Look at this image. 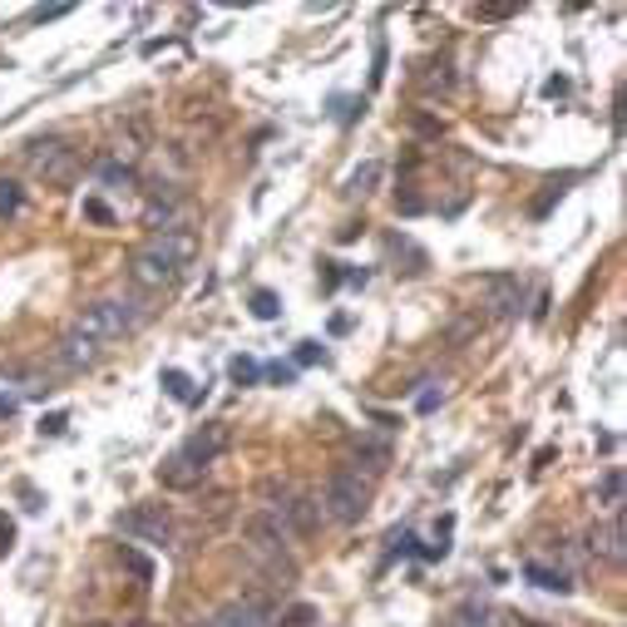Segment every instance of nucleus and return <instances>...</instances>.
<instances>
[{
    "mask_svg": "<svg viewBox=\"0 0 627 627\" xmlns=\"http://www.w3.org/2000/svg\"><path fill=\"white\" fill-rule=\"evenodd\" d=\"M65 430V415H50V420H41V435H60Z\"/></svg>",
    "mask_w": 627,
    "mask_h": 627,
    "instance_id": "27",
    "label": "nucleus"
},
{
    "mask_svg": "<svg viewBox=\"0 0 627 627\" xmlns=\"http://www.w3.org/2000/svg\"><path fill=\"white\" fill-rule=\"evenodd\" d=\"M376 183H380V163L371 159V163H361V169L346 179V193H371V189H376Z\"/></svg>",
    "mask_w": 627,
    "mask_h": 627,
    "instance_id": "20",
    "label": "nucleus"
},
{
    "mask_svg": "<svg viewBox=\"0 0 627 627\" xmlns=\"http://www.w3.org/2000/svg\"><path fill=\"white\" fill-rule=\"evenodd\" d=\"M25 163H31V173L41 183H50V189H70L75 179H80V153L70 149L65 139H31L25 144Z\"/></svg>",
    "mask_w": 627,
    "mask_h": 627,
    "instance_id": "3",
    "label": "nucleus"
},
{
    "mask_svg": "<svg viewBox=\"0 0 627 627\" xmlns=\"http://www.w3.org/2000/svg\"><path fill=\"white\" fill-rule=\"evenodd\" d=\"M583 544H588V554H593L597 563H607V568H623L627 563V534H623V518H617V514L593 518Z\"/></svg>",
    "mask_w": 627,
    "mask_h": 627,
    "instance_id": "7",
    "label": "nucleus"
},
{
    "mask_svg": "<svg viewBox=\"0 0 627 627\" xmlns=\"http://www.w3.org/2000/svg\"><path fill=\"white\" fill-rule=\"evenodd\" d=\"M524 578H528V583H538V588H544V593H573V578H568L563 568L528 563V568H524Z\"/></svg>",
    "mask_w": 627,
    "mask_h": 627,
    "instance_id": "14",
    "label": "nucleus"
},
{
    "mask_svg": "<svg viewBox=\"0 0 627 627\" xmlns=\"http://www.w3.org/2000/svg\"><path fill=\"white\" fill-rule=\"evenodd\" d=\"M159 386H163V390H169V396H173V400H179V406H198V400H203V390H198V386H193V380H189V376H183V371H179V366H169V371H163V380H159Z\"/></svg>",
    "mask_w": 627,
    "mask_h": 627,
    "instance_id": "15",
    "label": "nucleus"
},
{
    "mask_svg": "<svg viewBox=\"0 0 627 627\" xmlns=\"http://www.w3.org/2000/svg\"><path fill=\"white\" fill-rule=\"evenodd\" d=\"M144 321V311H134V301H119V297H104L94 307H84V317L75 321V331H84L90 341H124L134 327Z\"/></svg>",
    "mask_w": 627,
    "mask_h": 627,
    "instance_id": "4",
    "label": "nucleus"
},
{
    "mask_svg": "<svg viewBox=\"0 0 627 627\" xmlns=\"http://www.w3.org/2000/svg\"><path fill=\"white\" fill-rule=\"evenodd\" d=\"M114 528L129 538H139V544H153V548H169L173 544V514L163 504H134L124 509L119 518H114Z\"/></svg>",
    "mask_w": 627,
    "mask_h": 627,
    "instance_id": "6",
    "label": "nucleus"
},
{
    "mask_svg": "<svg viewBox=\"0 0 627 627\" xmlns=\"http://www.w3.org/2000/svg\"><path fill=\"white\" fill-rule=\"evenodd\" d=\"M252 317H258V321H277V317H282V301H277V292H267V287H258V292H252Z\"/></svg>",
    "mask_w": 627,
    "mask_h": 627,
    "instance_id": "19",
    "label": "nucleus"
},
{
    "mask_svg": "<svg viewBox=\"0 0 627 627\" xmlns=\"http://www.w3.org/2000/svg\"><path fill=\"white\" fill-rule=\"evenodd\" d=\"M242 548L258 558L262 568H287V528L277 514L258 509V514L242 518Z\"/></svg>",
    "mask_w": 627,
    "mask_h": 627,
    "instance_id": "5",
    "label": "nucleus"
},
{
    "mask_svg": "<svg viewBox=\"0 0 627 627\" xmlns=\"http://www.w3.org/2000/svg\"><path fill=\"white\" fill-rule=\"evenodd\" d=\"M198 627H218V623H213V617H208V623H198Z\"/></svg>",
    "mask_w": 627,
    "mask_h": 627,
    "instance_id": "29",
    "label": "nucleus"
},
{
    "mask_svg": "<svg viewBox=\"0 0 627 627\" xmlns=\"http://www.w3.org/2000/svg\"><path fill=\"white\" fill-rule=\"evenodd\" d=\"M84 218H94V223H100V228H114V213L104 208L100 198H84Z\"/></svg>",
    "mask_w": 627,
    "mask_h": 627,
    "instance_id": "24",
    "label": "nucleus"
},
{
    "mask_svg": "<svg viewBox=\"0 0 627 627\" xmlns=\"http://www.w3.org/2000/svg\"><path fill=\"white\" fill-rule=\"evenodd\" d=\"M90 627H114V623H90Z\"/></svg>",
    "mask_w": 627,
    "mask_h": 627,
    "instance_id": "30",
    "label": "nucleus"
},
{
    "mask_svg": "<svg viewBox=\"0 0 627 627\" xmlns=\"http://www.w3.org/2000/svg\"><path fill=\"white\" fill-rule=\"evenodd\" d=\"M228 376H232V386H258L262 380V366L252 356H232L228 361Z\"/></svg>",
    "mask_w": 627,
    "mask_h": 627,
    "instance_id": "18",
    "label": "nucleus"
},
{
    "mask_svg": "<svg viewBox=\"0 0 627 627\" xmlns=\"http://www.w3.org/2000/svg\"><path fill=\"white\" fill-rule=\"evenodd\" d=\"M321 504H327V518H337V524H361L371 509V485L361 479V469H331Z\"/></svg>",
    "mask_w": 627,
    "mask_h": 627,
    "instance_id": "2",
    "label": "nucleus"
},
{
    "mask_svg": "<svg viewBox=\"0 0 627 627\" xmlns=\"http://www.w3.org/2000/svg\"><path fill=\"white\" fill-rule=\"evenodd\" d=\"M21 183H15V179H0V223H5V218H15V213H21Z\"/></svg>",
    "mask_w": 627,
    "mask_h": 627,
    "instance_id": "21",
    "label": "nucleus"
},
{
    "mask_svg": "<svg viewBox=\"0 0 627 627\" xmlns=\"http://www.w3.org/2000/svg\"><path fill=\"white\" fill-rule=\"evenodd\" d=\"M597 499H603L607 509L623 504V469H617V465H607V469H603V479H597Z\"/></svg>",
    "mask_w": 627,
    "mask_h": 627,
    "instance_id": "17",
    "label": "nucleus"
},
{
    "mask_svg": "<svg viewBox=\"0 0 627 627\" xmlns=\"http://www.w3.org/2000/svg\"><path fill=\"white\" fill-rule=\"evenodd\" d=\"M15 548V518L0 509V563H5V554Z\"/></svg>",
    "mask_w": 627,
    "mask_h": 627,
    "instance_id": "22",
    "label": "nucleus"
},
{
    "mask_svg": "<svg viewBox=\"0 0 627 627\" xmlns=\"http://www.w3.org/2000/svg\"><path fill=\"white\" fill-rule=\"evenodd\" d=\"M129 282L139 292H163V287H173V282H179V267H169L163 258H153V252L139 248L129 258Z\"/></svg>",
    "mask_w": 627,
    "mask_h": 627,
    "instance_id": "9",
    "label": "nucleus"
},
{
    "mask_svg": "<svg viewBox=\"0 0 627 627\" xmlns=\"http://www.w3.org/2000/svg\"><path fill=\"white\" fill-rule=\"evenodd\" d=\"M262 376H272L277 386H292V380H297V366H282V361H272V366H262Z\"/></svg>",
    "mask_w": 627,
    "mask_h": 627,
    "instance_id": "25",
    "label": "nucleus"
},
{
    "mask_svg": "<svg viewBox=\"0 0 627 627\" xmlns=\"http://www.w3.org/2000/svg\"><path fill=\"white\" fill-rule=\"evenodd\" d=\"M223 445H228V435H223L218 425H208V430H198L193 440H183V445L159 465L163 489H198L203 475H208V465L223 455Z\"/></svg>",
    "mask_w": 627,
    "mask_h": 627,
    "instance_id": "1",
    "label": "nucleus"
},
{
    "mask_svg": "<svg viewBox=\"0 0 627 627\" xmlns=\"http://www.w3.org/2000/svg\"><path fill=\"white\" fill-rule=\"evenodd\" d=\"M15 415V400L11 396H0V420H11Z\"/></svg>",
    "mask_w": 627,
    "mask_h": 627,
    "instance_id": "28",
    "label": "nucleus"
},
{
    "mask_svg": "<svg viewBox=\"0 0 627 627\" xmlns=\"http://www.w3.org/2000/svg\"><path fill=\"white\" fill-rule=\"evenodd\" d=\"M485 297H489V311H494L499 321H509V317H518V301H524V292H518V277L494 272V277H485Z\"/></svg>",
    "mask_w": 627,
    "mask_h": 627,
    "instance_id": "11",
    "label": "nucleus"
},
{
    "mask_svg": "<svg viewBox=\"0 0 627 627\" xmlns=\"http://www.w3.org/2000/svg\"><path fill=\"white\" fill-rule=\"evenodd\" d=\"M60 361L70 371H90L94 361H100V341H90L84 331H70V337L60 341Z\"/></svg>",
    "mask_w": 627,
    "mask_h": 627,
    "instance_id": "13",
    "label": "nucleus"
},
{
    "mask_svg": "<svg viewBox=\"0 0 627 627\" xmlns=\"http://www.w3.org/2000/svg\"><path fill=\"white\" fill-rule=\"evenodd\" d=\"M213 623L218 627H277V613H272L262 597H238V603H228Z\"/></svg>",
    "mask_w": 627,
    "mask_h": 627,
    "instance_id": "10",
    "label": "nucleus"
},
{
    "mask_svg": "<svg viewBox=\"0 0 627 627\" xmlns=\"http://www.w3.org/2000/svg\"><path fill=\"white\" fill-rule=\"evenodd\" d=\"M317 361H327L321 341H301V346H297V366H317Z\"/></svg>",
    "mask_w": 627,
    "mask_h": 627,
    "instance_id": "23",
    "label": "nucleus"
},
{
    "mask_svg": "<svg viewBox=\"0 0 627 627\" xmlns=\"http://www.w3.org/2000/svg\"><path fill=\"white\" fill-rule=\"evenodd\" d=\"M311 623V607H292L287 617H282V627H307Z\"/></svg>",
    "mask_w": 627,
    "mask_h": 627,
    "instance_id": "26",
    "label": "nucleus"
},
{
    "mask_svg": "<svg viewBox=\"0 0 627 627\" xmlns=\"http://www.w3.org/2000/svg\"><path fill=\"white\" fill-rule=\"evenodd\" d=\"M282 509H287V518H292V528H297V534H311V528H317V499H292V504H282Z\"/></svg>",
    "mask_w": 627,
    "mask_h": 627,
    "instance_id": "16",
    "label": "nucleus"
},
{
    "mask_svg": "<svg viewBox=\"0 0 627 627\" xmlns=\"http://www.w3.org/2000/svg\"><path fill=\"white\" fill-rule=\"evenodd\" d=\"M449 627H504V613L485 597H465V603L449 613Z\"/></svg>",
    "mask_w": 627,
    "mask_h": 627,
    "instance_id": "12",
    "label": "nucleus"
},
{
    "mask_svg": "<svg viewBox=\"0 0 627 627\" xmlns=\"http://www.w3.org/2000/svg\"><path fill=\"white\" fill-rule=\"evenodd\" d=\"M144 252H153V258H163L169 267H189L193 258H198V238H193L189 228H153L149 242H144Z\"/></svg>",
    "mask_w": 627,
    "mask_h": 627,
    "instance_id": "8",
    "label": "nucleus"
}]
</instances>
